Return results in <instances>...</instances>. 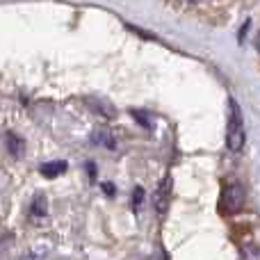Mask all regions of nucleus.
Segmentation results:
<instances>
[{
	"mask_svg": "<svg viewBox=\"0 0 260 260\" xmlns=\"http://www.w3.org/2000/svg\"><path fill=\"white\" fill-rule=\"evenodd\" d=\"M41 176H46V178H57L59 174H64L67 171V162L64 160H55V162H48V165H41Z\"/></svg>",
	"mask_w": 260,
	"mask_h": 260,
	"instance_id": "nucleus-5",
	"label": "nucleus"
},
{
	"mask_svg": "<svg viewBox=\"0 0 260 260\" xmlns=\"http://www.w3.org/2000/svg\"><path fill=\"white\" fill-rule=\"evenodd\" d=\"M169 197H171V178L167 176L165 180H162V185L157 187L155 192V210L160 212H167V206H169Z\"/></svg>",
	"mask_w": 260,
	"mask_h": 260,
	"instance_id": "nucleus-3",
	"label": "nucleus"
},
{
	"mask_svg": "<svg viewBox=\"0 0 260 260\" xmlns=\"http://www.w3.org/2000/svg\"><path fill=\"white\" fill-rule=\"evenodd\" d=\"M87 103H89V105H94V110H96V112H99V114H105V117H108V119L117 117V110H114L112 105L108 103V101H99V99H91V96H89V99H87Z\"/></svg>",
	"mask_w": 260,
	"mask_h": 260,
	"instance_id": "nucleus-6",
	"label": "nucleus"
},
{
	"mask_svg": "<svg viewBox=\"0 0 260 260\" xmlns=\"http://www.w3.org/2000/svg\"><path fill=\"white\" fill-rule=\"evenodd\" d=\"M256 48H258V53H260V35H258V39H256Z\"/></svg>",
	"mask_w": 260,
	"mask_h": 260,
	"instance_id": "nucleus-13",
	"label": "nucleus"
},
{
	"mask_svg": "<svg viewBox=\"0 0 260 260\" xmlns=\"http://www.w3.org/2000/svg\"><path fill=\"white\" fill-rule=\"evenodd\" d=\"M30 212H32V217H37V219L46 217V201H44V197H37L35 201H32Z\"/></svg>",
	"mask_w": 260,
	"mask_h": 260,
	"instance_id": "nucleus-8",
	"label": "nucleus"
},
{
	"mask_svg": "<svg viewBox=\"0 0 260 260\" xmlns=\"http://www.w3.org/2000/svg\"><path fill=\"white\" fill-rule=\"evenodd\" d=\"M133 117L137 119V121H142V123H144V128H153V126H151V121H148V117H146L144 112H137V110H133Z\"/></svg>",
	"mask_w": 260,
	"mask_h": 260,
	"instance_id": "nucleus-11",
	"label": "nucleus"
},
{
	"mask_svg": "<svg viewBox=\"0 0 260 260\" xmlns=\"http://www.w3.org/2000/svg\"><path fill=\"white\" fill-rule=\"evenodd\" d=\"M242 260H260V249L256 247V244L247 242L242 247Z\"/></svg>",
	"mask_w": 260,
	"mask_h": 260,
	"instance_id": "nucleus-9",
	"label": "nucleus"
},
{
	"mask_svg": "<svg viewBox=\"0 0 260 260\" xmlns=\"http://www.w3.org/2000/svg\"><path fill=\"white\" fill-rule=\"evenodd\" d=\"M229 108H231V114H229V130H226V146H229V151L238 153L242 151L244 139H247V135H244V117L238 101L231 99Z\"/></svg>",
	"mask_w": 260,
	"mask_h": 260,
	"instance_id": "nucleus-1",
	"label": "nucleus"
},
{
	"mask_svg": "<svg viewBox=\"0 0 260 260\" xmlns=\"http://www.w3.org/2000/svg\"><path fill=\"white\" fill-rule=\"evenodd\" d=\"M244 201H247V194H244V187L238 183H231L224 187L221 192V210L229 212V215H235L244 208Z\"/></svg>",
	"mask_w": 260,
	"mask_h": 260,
	"instance_id": "nucleus-2",
	"label": "nucleus"
},
{
	"mask_svg": "<svg viewBox=\"0 0 260 260\" xmlns=\"http://www.w3.org/2000/svg\"><path fill=\"white\" fill-rule=\"evenodd\" d=\"M249 27H251V21H247V23L242 25V30H240V35H238V39H240V41H244V35H247Z\"/></svg>",
	"mask_w": 260,
	"mask_h": 260,
	"instance_id": "nucleus-12",
	"label": "nucleus"
},
{
	"mask_svg": "<svg viewBox=\"0 0 260 260\" xmlns=\"http://www.w3.org/2000/svg\"><path fill=\"white\" fill-rule=\"evenodd\" d=\"M91 144H96V146H105V148H114L117 146V139H114V135L110 133V128L101 126L91 133Z\"/></svg>",
	"mask_w": 260,
	"mask_h": 260,
	"instance_id": "nucleus-4",
	"label": "nucleus"
},
{
	"mask_svg": "<svg viewBox=\"0 0 260 260\" xmlns=\"http://www.w3.org/2000/svg\"><path fill=\"white\" fill-rule=\"evenodd\" d=\"M142 201H144V189L142 187H135V192H133V208H135V210L142 206Z\"/></svg>",
	"mask_w": 260,
	"mask_h": 260,
	"instance_id": "nucleus-10",
	"label": "nucleus"
},
{
	"mask_svg": "<svg viewBox=\"0 0 260 260\" xmlns=\"http://www.w3.org/2000/svg\"><path fill=\"white\" fill-rule=\"evenodd\" d=\"M7 151L12 153V155H21V151H23V142L14 133L7 135Z\"/></svg>",
	"mask_w": 260,
	"mask_h": 260,
	"instance_id": "nucleus-7",
	"label": "nucleus"
}]
</instances>
